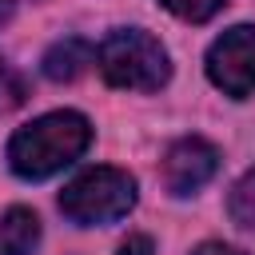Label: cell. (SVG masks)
Here are the masks:
<instances>
[{
    "instance_id": "30bf717a",
    "label": "cell",
    "mask_w": 255,
    "mask_h": 255,
    "mask_svg": "<svg viewBox=\"0 0 255 255\" xmlns=\"http://www.w3.org/2000/svg\"><path fill=\"white\" fill-rule=\"evenodd\" d=\"M120 255H155V243L147 235H128L120 243Z\"/></svg>"
},
{
    "instance_id": "8992f818",
    "label": "cell",
    "mask_w": 255,
    "mask_h": 255,
    "mask_svg": "<svg viewBox=\"0 0 255 255\" xmlns=\"http://www.w3.org/2000/svg\"><path fill=\"white\" fill-rule=\"evenodd\" d=\"M92 44L88 40H80V36H68V40H60V44H52L48 52H44V76L48 80H56V84H68V80H76L88 64H92Z\"/></svg>"
},
{
    "instance_id": "6da1fadb",
    "label": "cell",
    "mask_w": 255,
    "mask_h": 255,
    "mask_svg": "<svg viewBox=\"0 0 255 255\" xmlns=\"http://www.w3.org/2000/svg\"><path fill=\"white\" fill-rule=\"evenodd\" d=\"M92 143V124L80 112H48L8 139V167L20 179H48L76 163Z\"/></svg>"
},
{
    "instance_id": "4fadbf2b",
    "label": "cell",
    "mask_w": 255,
    "mask_h": 255,
    "mask_svg": "<svg viewBox=\"0 0 255 255\" xmlns=\"http://www.w3.org/2000/svg\"><path fill=\"white\" fill-rule=\"evenodd\" d=\"M8 16H12V0H0V24H4Z\"/></svg>"
},
{
    "instance_id": "7c38bea8",
    "label": "cell",
    "mask_w": 255,
    "mask_h": 255,
    "mask_svg": "<svg viewBox=\"0 0 255 255\" xmlns=\"http://www.w3.org/2000/svg\"><path fill=\"white\" fill-rule=\"evenodd\" d=\"M8 88H12V92H20V88H16V80H12V72H8V64H4V56H0V96H8Z\"/></svg>"
},
{
    "instance_id": "52a82bcc",
    "label": "cell",
    "mask_w": 255,
    "mask_h": 255,
    "mask_svg": "<svg viewBox=\"0 0 255 255\" xmlns=\"http://www.w3.org/2000/svg\"><path fill=\"white\" fill-rule=\"evenodd\" d=\"M40 243V219L28 207H8L0 219V255H32Z\"/></svg>"
},
{
    "instance_id": "9c48e42d",
    "label": "cell",
    "mask_w": 255,
    "mask_h": 255,
    "mask_svg": "<svg viewBox=\"0 0 255 255\" xmlns=\"http://www.w3.org/2000/svg\"><path fill=\"white\" fill-rule=\"evenodd\" d=\"M171 16H179V20H187V24H203V20H211L227 0H159Z\"/></svg>"
},
{
    "instance_id": "ba28073f",
    "label": "cell",
    "mask_w": 255,
    "mask_h": 255,
    "mask_svg": "<svg viewBox=\"0 0 255 255\" xmlns=\"http://www.w3.org/2000/svg\"><path fill=\"white\" fill-rule=\"evenodd\" d=\"M227 211H231V219H235L239 227L255 231V167L231 187V195H227Z\"/></svg>"
},
{
    "instance_id": "7a4b0ae2",
    "label": "cell",
    "mask_w": 255,
    "mask_h": 255,
    "mask_svg": "<svg viewBox=\"0 0 255 255\" xmlns=\"http://www.w3.org/2000/svg\"><path fill=\"white\" fill-rule=\"evenodd\" d=\"M96 64L104 80L124 92H159L171 76V60L163 44L143 28H116L96 48Z\"/></svg>"
},
{
    "instance_id": "3957f363",
    "label": "cell",
    "mask_w": 255,
    "mask_h": 255,
    "mask_svg": "<svg viewBox=\"0 0 255 255\" xmlns=\"http://www.w3.org/2000/svg\"><path fill=\"white\" fill-rule=\"evenodd\" d=\"M135 207V179L120 167H88L60 191V211L76 227L116 223Z\"/></svg>"
},
{
    "instance_id": "277c9868",
    "label": "cell",
    "mask_w": 255,
    "mask_h": 255,
    "mask_svg": "<svg viewBox=\"0 0 255 255\" xmlns=\"http://www.w3.org/2000/svg\"><path fill=\"white\" fill-rule=\"evenodd\" d=\"M207 80L231 100L255 92V24H235L207 48Z\"/></svg>"
},
{
    "instance_id": "8fae6325",
    "label": "cell",
    "mask_w": 255,
    "mask_h": 255,
    "mask_svg": "<svg viewBox=\"0 0 255 255\" xmlns=\"http://www.w3.org/2000/svg\"><path fill=\"white\" fill-rule=\"evenodd\" d=\"M191 255H243V251L231 247V243H215V239H211V243H199Z\"/></svg>"
},
{
    "instance_id": "5b68a950",
    "label": "cell",
    "mask_w": 255,
    "mask_h": 255,
    "mask_svg": "<svg viewBox=\"0 0 255 255\" xmlns=\"http://www.w3.org/2000/svg\"><path fill=\"white\" fill-rule=\"evenodd\" d=\"M215 171H219V151H215L207 139H199V135L175 139V143L167 147V155H163V183H167L171 195H191V191H199Z\"/></svg>"
}]
</instances>
